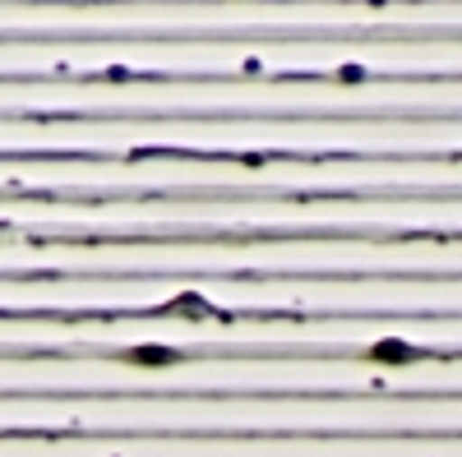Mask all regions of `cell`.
Masks as SVG:
<instances>
[{
    "instance_id": "1",
    "label": "cell",
    "mask_w": 462,
    "mask_h": 457,
    "mask_svg": "<svg viewBox=\"0 0 462 457\" xmlns=\"http://www.w3.org/2000/svg\"><path fill=\"white\" fill-rule=\"evenodd\" d=\"M411 352L402 347V342H379V347H374V361H407Z\"/></svg>"
}]
</instances>
